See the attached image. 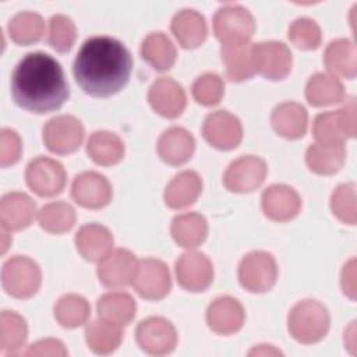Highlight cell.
Segmentation results:
<instances>
[{"label":"cell","mask_w":357,"mask_h":357,"mask_svg":"<svg viewBox=\"0 0 357 357\" xmlns=\"http://www.w3.org/2000/svg\"><path fill=\"white\" fill-rule=\"evenodd\" d=\"M132 59L128 49L112 36L86 39L78 50L73 73L81 89L96 98L121 91L131 75Z\"/></svg>","instance_id":"cell-1"},{"label":"cell","mask_w":357,"mask_h":357,"mask_svg":"<svg viewBox=\"0 0 357 357\" xmlns=\"http://www.w3.org/2000/svg\"><path fill=\"white\" fill-rule=\"evenodd\" d=\"M11 96L20 107L32 113L60 109L70 96L63 67L47 53H28L13 71Z\"/></svg>","instance_id":"cell-2"},{"label":"cell","mask_w":357,"mask_h":357,"mask_svg":"<svg viewBox=\"0 0 357 357\" xmlns=\"http://www.w3.org/2000/svg\"><path fill=\"white\" fill-rule=\"evenodd\" d=\"M331 324L328 310L317 300H303L289 312L287 326L293 339L312 344L325 337Z\"/></svg>","instance_id":"cell-3"},{"label":"cell","mask_w":357,"mask_h":357,"mask_svg":"<svg viewBox=\"0 0 357 357\" xmlns=\"http://www.w3.org/2000/svg\"><path fill=\"white\" fill-rule=\"evenodd\" d=\"M312 134L317 144L343 146L347 138L356 134V102L351 98L336 112L321 113L314 119Z\"/></svg>","instance_id":"cell-4"},{"label":"cell","mask_w":357,"mask_h":357,"mask_svg":"<svg viewBox=\"0 0 357 357\" xmlns=\"http://www.w3.org/2000/svg\"><path fill=\"white\" fill-rule=\"evenodd\" d=\"M42 273L39 265L24 255L7 259L1 269V283L4 290L15 298H29L40 287Z\"/></svg>","instance_id":"cell-5"},{"label":"cell","mask_w":357,"mask_h":357,"mask_svg":"<svg viewBox=\"0 0 357 357\" xmlns=\"http://www.w3.org/2000/svg\"><path fill=\"white\" fill-rule=\"evenodd\" d=\"M254 31V17L241 6L226 4L215 13L213 32L222 45L250 43Z\"/></svg>","instance_id":"cell-6"},{"label":"cell","mask_w":357,"mask_h":357,"mask_svg":"<svg viewBox=\"0 0 357 357\" xmlns=\"http://www.w3.org/2000/svg\"><path fill=\"white\" fill-rule=\"evenodd\" d=\"M278 279V265L266 251L248 252L238 265V282L251 293L271 290Z\"/></svg>","instance_id":"cell-7"},{"label":"cell","mask_w":357,"mask_h":357,"mask_svg":"<svg viewBox=\"0 0 357 357\" xmlns=\"http://www.w3.org/2000/svg\"><path fill=\"white\" fill-rule=\"evenodd\" d=\"M251 59L255 73L271 81L283 79L291 71V52L283 42L266 40L251 45Z\"/></svg>","instance_id":"cell-8"},{"label":"cell","mask_w":357,"mask_h":357,"mask_svg":"<svg viewBox=\"0 0 357 357\" xmlns=\"http://www.w3.org/2000/svg\"><path fill=\"white\" fill-rule=\"evenodd\" d=\"M82 139L84 127L77 117L70 114L53 117L43 127V142L56 155L75 152L81 146Z\"/></svg>","instance_id":"cell-9"},{"label":"cell","mask_w":357,"mask_h":357,"mask_svg":"<svg viewBox=\"0 0 357 357\" xmlns=\"http://www.w3.org/2000/svg\"><path fill=\"white\" fill-rule=\"evenodd\" d=\"M131 284L142 298L151 301L162 300L172 289L169 268L160 259L145 258L138 262Z\"/></svg>","instance_id":"cell-10"},{"label":"cell","mask_w":357,"mask_h":357,"mask_svg":"<svg viewBox=\"0 0 357 357\" xmlns=\"http://www.w3.org/2000/svg\"><path fill=\"white\" fill-rule=\"evenodd\" d=\"M66 170L54 159L39 156L31 160L25 170L28 187L39 197H54L66 185Z\"/></svg>","instance_id":"cell-11"},{"label":"cell","mask_w":357,"mask_h":357,"mask_svg":"<svg viewBox=\"0 0 357 357\" xmlns=\"http://www.w3.org/2000/svg\"><path fill=\"white\" fill-rule=\"evenodd\" d=\"M135 339L145 353L163 356L174 350L177 344V332L173 324L166 318L149 317L138 324Z\"/></svg>","instance_id":"cell-12"},{"label":"cell","mask_w":357,"mask_h":357,"mask_svg":"<svg viewBox=\"0 0 357 357\" xmlns=\"http://www.w3.org/2000/svg\"><path fill=\"white\" fill-rule=\"evenodd\" d=\"M266 163L258 156H241L233 160L223 174V184L231 192H251L265 180Z\"/></svg>","instance_id":"cell-13"},{"label":"cell","mask_w":357,"mask_h":357,"mask_svg":"<svg viewBox=\"0 0 357 357\" xmlns=\"http://www.w3.org/2000/svg\"><path fill=\"white\" fill-rule=\"evenodd\" d=\"M202 135L213 148L230 151L240 144L243 138V127L234 114L226 110H218L205 117Z\"/></svg>","instance_id":"cell-14"},{"label":"cell","mask_w":357,"mask_h":357,"mask_svg":"<svg viewBox=\"0 0 357 357\" xmlns=\"http://www.w3.org/2000/svg\"><path fill=\"white\" fill-rule=\"evenodd\" d=\"M176 276L184 290L204 291L213 280V266L205 254L187 251L176 262Z\"/></svg>","instance_id":"cell-15"},{"label":"cell","mask_w":357,"mask_h":357,"mask_svg":"<svg viewBox=\"0 0 357 357\" xmlns=\"http://www.w3.org/2000/svg\"><path fill=\"white\" fill-rule=\"evenodd\" d=\"M138 259L135 255L124 248L110 251L98 266L99 282L109 289H117L127 286L132 282L138 268Z\"/></svg>","instance_id":"cell-16"},{"label":"cell","mask_w":357,"mask_h":357,"mask_svg":"<svg viewBox=\"0 0 357 357\" xmlns=\"http://www.w3.org/2000/svg\"><path fill=\"white\" fill-rule=\"evenodd\" d=\"M112 185L109 180L96 172L79 173L71 185L73 199L88 209H100L112 201Z\"/></svg>","instance_id":"cell-17"},{"label":"cell","mask_w":357,"mask_h":357,"mask_svg":"<svg viewBox=\"0 0 357 357\" xmlns=\"http://www.w3.org/2000/svg\"><path fill=\"white\" fill-rule=\"evenodd\" d=\"M148 100L152 109L166 117L176 119L181 116L185 109L187 98L183 86L172 78H158L149 88Z\"/></svg>","instance_id":"cell-18"},{"label":"cell","mask_w":357,"mask_h":357,"mask_svg":"<svg viewBox=\"0 0 357 357\" xmlns=\"http://www.w3.org/2000/svg\"><path fill=\"white\" fill-rule=\"evenodd\" d=\"M262 211L275 222H287L296 218L301 208L297 191L284 184H273L262 192Z\"/></svg>","instance_id":"cell-19"},{"label":"cell","mask_w":357,"mask_h":357,"mask_svg":"<svg viewBox=\"0 0 357 357\" xmlns=\"http://www.w3.org/2000/svg\"><path fill=\"white\" fill-rule=\"evenodd\" d=\"M36 216L35 201L18 191L3 195L0 201V223L7 231H18L31 226Z\"/></svg>","instance_id":"cell-20"},{"label":"cell","mask_w":357,"mask_h":357,"mask_svg":"<svg viewBox=\"0 0 357 357\" xmlns=\"http://www.w3.org/2000/svg\"><path fill=\"white\" fill-rule=\"evenodd\" d=\"M243 305L230 296L218 297L206 310L208 326L219 335H231L237 332L244 324Z\"/></svg>","instance_id":"cell-21"},{"label":"cell","mask_w":357,"mask_h":357,"mask_svg":"<svg viewBox=\"0 0 357 357\" xmlns=\"http://www.w3.org/2000/svg\"><path fill=\"white\" fill-rule=\"evenodd\" d=\"M156 149L163 162L172 166H180L191 159L195 141L185 128L170 127L159 137Z\"/></svg>","instance_id":"cell-22"},{"label":"cell","mask_w":357,"mask_h":357,"mask_svg":"<svg viewBox=\"0 0 357 357\" xmlns=\"http://www.w3.org/2000/svg\"><path fill=\"white\" fill-rule=\"evenodd\" d=\"M75 247L86 261L99 262L112 251L113 236L107 227L89 223L75 234Z\"/></svg>","instance_id":"cell-23"},{"label":"cell","mask_w":357,"mask_h":357,"mask_svg":"<svg viewBox=\"0 0 357 357\" xmlns=\"http://www.w3.org/2000/svg\"><path fill=\"white\" fill-rule=\"evenodd\" d=\"M271 123L280 137L298 139L304 137L307 131L308 114L303 105L296 102H283L273 109Z\"/></svg>","instance_id":"cell-24"},{"label":"cell","mask_w":357,"mask_h":357,"mask_svg":"<svg viewBox=\"0 0 357 357\" xmlns=\"http://www.w3.org/2000/svg\"><path fill=\"white\" fill-rule=\"evenodd\" d=\"M172 32L184 49H195L206 39L208 28L204 15L195 10H181L172 20Z\"/></svg>","instance_id":"cell-25"},{"label":"cell","mask_w":357,"mask_h":357,"mask_svg":"<svg viewBox=\"0 0 357 357\" xmlns=\"http://www.w3.org/2000/svg\"><path fill=\"white\" fill-rule=\"evenodd\" d=\"M202 191V180L192 170H184L173 177L165 190V202L172 209L192 205Z\"/></svg>","instance_id":"cell-26"},{"label":"cell","mask_w":357,"mask_h":357,"mask_svg":"<svg viewBox=\"0 0 357 357\" xmlns=\"http://www.w3.org/2000/svg\"><path fill=\"white\" fill-rule=\"evenodd\" d=\"M98 317L119 326L128 325L137 312L135 300L124 291L103 294L96 303Z\"/></svg>","instance_id":"cell-27"},{"label":"cell","mask_w":357,"mask_h":357,"mask_svg":"<svg viewBox=\"0 0 357 357\" xmlns=\"http://www.w3.org/2000/svg\"><path fill=\"white\" fill-rule=\"evenodd\" d=\"M324 63L332 75L354 78L357 73L354 43L349 39L332 40L324 53Z\"/></svg>","instance_id":"cell-28"},{"label":"cell","mask_w":357,"mask_h":357,"mask_svg":"<svg viewBox=\"0 0 357 357\" xmlns=\"http://www.w3.org/2000/svg\"><path fill=\"white\" fill-rule=\"evenodd\" d=\"M305 98L312 106H329L344 99V88L337 77L326 73H317L305 85Z\"/></svg>","instance_id":"cell-29"},{"label":"cell","mask_w":357,"mask_h":357,"mask_svg":"<svg viewBox=\"0 0 357 357\" xmlns=\"http://www.w3.org/2000/svg\"><path fill=\"white\" fill-rule=\"evenodd\" d=\"M174 241L183 248H195L204 243L208 234L206 219L195 212L183 213L173 219L170 227Z\"/></svg>","instance_id":"cell-30"},{"label":"cell","mask_w":357,"mask_h":357,"mask_svg":"<svg viewBox=\"0 0 357 357\" xmlns=\"http://www.w3.org/2000/svg\"><path fill=\"white\" fill-rule=\"evenodd\" d=\"M86 152L100 166H113L124 156V144L119 135L110 131H95L88 142Z\"/></svg>","instance_id":"cell-31"},{"label":"cell","mask_w":357,"mask_h":357,"mask_svg":"<svg viewBox=\"0 0 357 357\" xmlns=\"http://www.w3.org/2000/svg\"><path fill=\"white\" fill-rule=\"evenodd\" d=\"M220 54L225 63L226 75L230 81L241 82L250 79L255 74L250 43L222 45Z\"/></svg>","instance_id":"cell-32"},{"label":"cell","mask_w":357,"mask_h":357,"mask_svg":"<svg viewBox=\"0 0 357 357\" xmlns=\"http://www.w3.org/2000/svg\"><path fill=\"white\" fill-rule=\"evenodd\" d=\"M141 56L156 71H167L176 61V47L163 32L149 33L141 45Z\"/></svg>","instance_id":"cell-33"},{"label":"cell","mask_w":357,"mask_h":357,"mask_svg":"<svg viewBox=\"0 0 357 357\" xmlns=\"http://www.w3.org/2000/svg\"><path fill=\"white\" fill-rule=\"evenodd\" d=\"M121 339V326L100 318L88 324L85 329V340L89 349L96 354H109L114 351L120 346Z\"/></svg>","instance_id":"cell-34"},{"label":"cell","mask_w":357,"mask_h":357,"mask_svg":"<svg viewBox=\"0 0 357 357\" xmlns=\"http://www.w3.org/2000/svg\"><path fill=\"white\" fill-rule=\"evenodd\" d=\"M7 29L13 42L20 46H29L42 39L45 33V22L39 14L22 11L10 20Z\"/></svg>","instance_id":"cell-35"},{"label":"cell","mask_w":357,"mask_h":357,"mask_svg":"<svg viewBox=\"0 0 357 357\" xmlns=\"http://www.w3.org/2000/svg\"><path fill=\"white\" fill-rule=\"evenodd\" d=\"M346 159L344 146H328L311 144L305 152V163L317 174L337 173Z\"/></svg>","instance_id":"cell-36"},{"label":"cell","mask_w":357,"mask_h":357,"mask_svg":"<svg viewBox=\"0 0 357 357\" xmlns=\"http://www.w3.org/2000/svg\"><path fill=\"white\" fill-rule=\"evenodd\" d=\"M28 326L25 319L14 311H3L0 317V351L15 354L26 342Z\"/></svg>","instance_id":"cell-37"},{"label":"cell","mask_w":357,"mask_h":357,"mask_svg":"<svg viewBox=\"0 0 357 357\" xmlns=\"http://www.w3.org/2000/svg\"><path fill=\"white\" fill-rule=\"evenodd\" d=\"M91 314L89 303L78 294H66L54 305V318L64 328H78L84 325Z\"/></svg>","instance_id":"cell-38"},{"label":"cell","mask_w":357,"mask_h":357,"mask_svg":"<svg viewBox=\"0 0 357 357\" xmlns=\"http://www.w3.org/2000/svg\"><path fill=\"white\" fill-rule=\"evenodd\" d=\"M75 218L73 206L60 201L45 205L38 213L40 227L52 234H63L68 231L74 226Z\"/></svg>","instance_id":"cell-39"},{"label":"cell","mask_w":357,"mask_h":357,"mask_svg":"<svg viewBox=\"0 0 357 357\" xmlns=\"http://www.w3.org/2000/svg\"><path fill=\"white\" fill-rule=\"evenodd\" d=\"M77 38V29L73 20L67 15L57 14L50 18L49 22V45L59 53L71 50Z\"/></svg>","instance_id":"cell-40"},{"label":"cell","mask_w":357,"mask_h":357,"mask_svg":"<svg viewBox=\"0 0 357 357\" xmlns=\"http://www.w3.org/2000/svg\"><path fill=\"white\" fill-rule=\"evenodd\" d=\"M289 39L290 42L303 50H314L321 45V29L319 25L307 17H301L293 21L289 26Z\"/></svg>","instance_id":"cell-41"},{"label":"cell","mask_w":357,"mask_h":357,"mask_svg":"<svg viewBox=\"0 0 357 357\" xmlns=\"http://www.w3.org/2000/svg\"><path fill=\"white\" fill-rule=\"evenodd\" d=\"M331 208L333 215L346 225H356V185L353 183L340 184L331 197Z\"/></svg>","instance_id":"cell-42"},{"label":"cell","mask_w":357,"mask_h":357,"mask_svg":"<svg viewBox=\"0 0 357 357\" xmlns=\"http://www.w3.org/2000/svg\"><path fill=\"white\" fill-rule=\"evenodd\" d=\"M192 96L202 106H215L225 93V84L218 74L206 73L199 75L192 84Z\"/></svg>","instance_id":"cell-43"},{"label":"cell","mask_w":357,"mask_h":357,"mask_svg":"<svg viewBox=\"0 0 357 357\" xmlns=\"http://www.w3.org/2000/svg\"><path fill=\"white\" fill-rule=\"evenodd\" d=\"M22 142L18 134L11 128H3L0 132V163L3 167L11 166L20 160Z\"/></svg>","instance_id":"cell-44"},{"label":"cell","mask_w":357,"mask_h":357,"mask_svg":"<svg viewBox=\"0 0 357 357\" xmlns=\"http://www.w3.org/2000/svg\"><path fill=\"white\" fill-rule=\"evenodd\" d=\"M24 356H67V350L63 343L56 339H43L31 344Z\"/></svg>","instance_id":"cell-45"},{"label":"cell","mask_w":357,"mask_h":357,"mask_svg":"<svg viewBox=\"0 0 357 357\" xmlns=\"http://www.w3.org/2000/svg\"><path fill=\"white\" fill-rule=\"evenodd\" d=\"M356 261L350 259L342 272V289L351 300L356 298Z\"/></svg>","instance_id":"cell-46"}]
</instances>
